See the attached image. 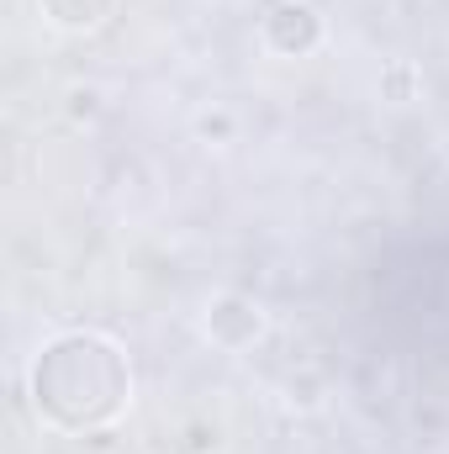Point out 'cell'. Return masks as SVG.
<instances>
[{"instance_id":"1","label":"cell","mask_w":449,"mask_h":454,"mask_svg":"<svg viewBox=\"0 0 449 454\" xmlns=\"http://www.w3.org/2000/svg\"><path fill=\"white\" fill-rule=\"evenodd\" d=\"M127 386H132V375H127L122 348L96 339V333H64L32 364L37 412L48 423H59V428H69V434L112 423L127 407Z\"/></svg>"},{"instance_id":"4","label":"cell","mask_w":449,"mask_h":454,"mask_svg":"<svg viewBox=\"0 0 449 454\" xmlns=\"http://www.w3.org/2000/svg\"><path fill=\"white\" fill-rule=\"evenodd\" d=\"M212 333L227 343H243L248 333H259V317H254V307H243V301H217L212 307Z\"/></svg>"},{"instance_id":"2","label":"cell","mask_w":449,"mask_h":454,"mask_svg":"<svg viewBox=\"0 0 449 454\" xmlns=\"http://www.w3.org/2000/svg\"><path fill=\"white\" fill-rule=\"evenodd\" d=\"M270 37H275V48L302 53V48L318 43V16H312L307 5H280V11L270 16Z\"/></svg>"},{"instance_id":"3","label":"cell","mask_w":449,"mask_h":454,"mask_svg":"<svg viewBox=\"0 0 449 454\" xmlns=\"http://www.w3.org/2000/svg\"><path fill=\"white\" fill-rule=\"evenodd\" d=\"M43 11L69 32H96L112 16V0H43Z\"/></svg>"}]
</instances>
